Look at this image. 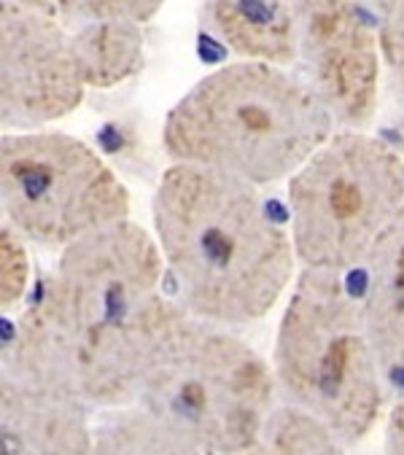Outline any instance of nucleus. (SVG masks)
<instances>
[{"mask_svg": "<svg viewBox=\"0 0 404 455\" xmlns=\"http://www.w3.org/2000/svg\"><path fill=\"white\" fill-rule=\"evenodd\" d=\"M73 30L49 0L0 4V124L33 132L70 116L86 95Z\"/></svg>", "mask_w": 404, "mask_h": 455, "instance_id": "nucleus-8", "label": "nucleus"}, {"mask_svg": "<svg viewBox=\"0 0 404 455\" xmlns=\"http://www.w3.org/2000/svg\"><path fill=\"white\" fill-rule=\"evenodd\" d=\"M272 396L275 372L248 342L181 307L146 361L135 399L208 452L243 455L262 439Z\"/></svg>", "mask_w": 404, "mask_h": 455, "instance_id": "nucleus-4", "label": "nucleus"}, {"mask_svg": "<svg viewBox=\"0 0 404 455\" xmlns=\"http://www.w3.org/2000/svg\"><path fill=\"white\" fill-rule=\"evenodd\" d=\"M294 70L327 106L343 130H367L377 114L383 52L375 30L359 9V0L321 14L302 44Z\"/></svg>", "mask_w": 404, "mask_h": 455, "instance_id": "nucleus-9", "label": "nucleus"}, {"mask_svg": "<svg viewBox=\"0 0 404 455\" xmlns=\"http://www.w3.org/2000/svg\"><path fill=\"white\" fill-rule=\"evenodd\" d=\"M335 135V119L296 70L238 60L202 76L167 111L162 151L270 187L296 175Z\"/></svg>", "mask_w": 404, "mask_h": 455, "instance_id": "nucleus-3", "label": "nucleus"}, {"mask_svg": "<svg viewBox=\"0 0 404 455\" xmlns=\"http://www.w3.org/2000/svg\"><path fill=\"white\" fill-rule=\"evenodd\" d=\"M165 0H52L57 17L73 30L92 22H151Z\"/></svg>", "mask_w": 404, "mask_h": 455, "instance_id": "nucleus-16", "label": "nucleus"}, {"mask_svg": "<svg viewBox=\"0 0 404 455\" xmlns=\"http://www.w3.org/2000/svg\"><path fill=\"white\" fill-rule=\"evenodd\" d=\"M30 294L28 240L4 224L0 229V310H17Z\"/></svg>", "mask_w": 404, "mask_h": 455, "instance_id": "nucleus-17", "label": "nucleus"}, {"mask_svg": "<svg viewBox=\"0 0 404 455\" xmlns=\"http://www.w3.org/2000/svg\"><path fill=\"white\" fill-rule=\"evenodd\" d=\"M377 363L361 299L340 272L302 269L278 323L272 367L294 407L345 444L364 439L383 407Z\"/></svg>", "mask_w": 404, "mask_h": 455, "instance_id": "nucleus-5", "label": "nucleus"}, {"mask_svg": "<svg viewBox=\"0 0 404 455\" xmlns=\"http://www.w3.org/2000/svg\"><path fill=\"white\" fill-rule=\"evenodd\" d=\"M404 211V162L364 130L335 132L288 178L291 243L305 269L343 272L367 261Z\"/></svg>", "mask_w": 404, "mask_h": 455, "instance_id": "nucleus-6", "label": "nucleus"}, {"mask_svg": "<svg viewBox=\"0 0 404 455\" xmlns=\"http://www.w3.org/2000/svg\"><path fill=\"white\" fill-rule=\"evenodd\" d=\"M151 219L175 302L189 315L243 326L270 315L286 294L296 253L259 187L170 164L157 184Z\"/></svg>", "mask_w": 404, "mask_h": 455, "instance_id": "nucleus-2", "label": "nucleus"}, {"mask_svg": "<svg viewBox=\"0 0 404 455\" xmlns=\"http://www.w3.org/2000/svg\"><path fill=\"white\" fill-rule=\"evenodd\" d=\"M340 439L296 407L275 412L262 439L246 455H340Z\"/></svg>", "mask_w": 404, "mask_h": 455, "instance_id": "nucleus-15", "label": "nucleus"}, {"mask_svg": "<svg viewBox=\"0 0 404 455\" xmlns=\"http://www.w3.org/2000/svg\"><path fill=\"white\" fill-rule=\"evenodd\" d=\"M0 455H89L92 431L84 402L4 372Z\"/></svg>", "mask_w": 404, "mask_h": 455, "instance_id": "nucleus-11", "label": "nucleus"}, {"mask_svg": "<svg viewBox=\"0 0 404 455\" xmlns=\"http://www.w3.org/2000/svg\"><path fill=\"white\" fill-rule=\"evenodd\" d=\"M165 278L157 237L130 219L68 245L4 339V372L84 404L135 399L181 310L165 297Z\"/></svg>", "mask_w": 404, "mask_h": 455, "instance_id": "nucleus-1", "label": "nucleus"}, {"mask_svg": "<svg viewBox=\"0 0 404 455\" xmlns=\"http://www.w3.org/2000/svg\"><path fill=\"white\" fill-rule=\"evenodd\" d=\"M49 4H52V0H49Z\"/></svg>", "mask_w": 404, "mask_h": 455, "instance_id": "nucleus-21", "label": "nucleus"}, {"mask_svg": "<svg viewBox=\"0 0 404 455\" xmlns=\"http://www.w3.org/2000/svg\"><path fill=\"white\" fill-rule=\"evenodd\" d=\"M73 46L86 86L114 89L146 65V33L133 22H92L73 28Z\"/></svg>", "mask_w": 404, "mask_h": 455, "instance_id": "nucleus-13", "label": "nucleus"}, {"mask_svg": "<svg viewBox=\"0 0 404 455\" xmlns=\"http://www.w3.org/2000/svg\"><path fill=\"white\" fill-rule=\"evenodd\" d=\"M345 0H202V25L240 60L294 68L313 22Z\"/></svg>", "mask_w": 404, "mask_h": 455, "instance_id": "nucleus-10", "label": "nucleus"}, {"mask_svg": "<svg viewBox=\"0 0 404 455\" xmlns=\"http://www.w3.org/2000/svg\"><path fill=\"white\" fill-rule=\"evenodd\" d=\"M89 455H214L146 410L111 415L92 431Z\"/></svg>", "mask_w": 404, "mask_h": 455, "instance_id": "nucleus-14", "label": "nucleus"}, {"mask_svg": "<svg viewBox=\"0 0 404 455\" xmlns=\"http://www.w3.org/2000/svg\"><path fill=\"white\" fill-rule=\"evenodd\" d=\"M4 224L41 248H60L130 219V192L89 143L60 130L4 132Z\"/></svg>", "mask_w": 404, "mask_h": 455, "instance_id": "nucleus-7", "label": "nucleus"}, {"mask_svg": "<svg viewBox=\"0 0 404 455\" xmlns=\"http://www.w3.org/2000/svg\"><path fill=\"white\" fill-rule=\"evenodd\" d=\"M359 4H367L369 9H375L380 14V22L404 17V0H359Z\"/></svg>", "mask_w": 404, "mask_h": 455, "instance_id": "nucleus-20", "label": "nucleus"}, {"mask_svg": "<svg viewBox=\"0 0 404 455\" xmlns=\"http://www.w3.org/2000/svg\"><path fill=\"white\" fill-rule=\"evenodd\" d=\"M385 455H404V399L393 407L385 436Z\"/></svg>", "mask_w": 404, "mask_h": 455, "instance_id": "nucleus-19", "label": "nucleus"}, {"mask_svg": "<svg viewBox=\"0 0 404 455\" xmlns=\"http://www.w3.org/2000/svg\"><path fill=\"white\" fill-rule=\"evenodd\" d=\"M380 52H383V70L388 81V92L396 108L399 132L404 138V17L380 22Z\"/></svg>", "mask_w": 404, "mask_h": 455, "instance_id": "nucleus-18", "label": "nucleus"}, {"mask_svg": "<svg viewBox=\"0 0 404 455\" xmlns=\"http://www.w3.org/2000/svg\"><path fill=\"white\" fill-rule=\"evenodd\" d=\"M361 310L369 339L393 380H404V211L380 235L367 261Z\"/></svg>", "mask_w": 404, "mask_h": 455, "instance_id": "nucleus-12", "label": "nucleus"}]
</instances>
